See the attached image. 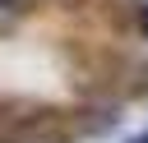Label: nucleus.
Wrapping results in <instances>:
<instances>
[{
  "instance_id": "nucleus-1",
  "label": "nucleus",
  "mask_w": 148,
  "mask_h": 143,
  "mask_svg": "<svg viewBox=\"0 0 148 143\" xmlns=\"http://www.w3.org/2000/svg\"><path fill=\"white\" fill-rule=\"evenodd\" d=\"M32 0H0V14H28Z\"/></svg>"
},
{
  "instance_id": "nucleus-3",
  "label": "nucleus",
  "mask_w": 148,
  "mask_h": 143,
  "mask_svg": "<svg viewBox=\"0 0 148 143\" xmlns=\"http://www.w3.org/2000/svg\"><path fill=\"white\" fill-rule=\"evenodd\" d=\"M125 143H148V129H143V134H134V138H125Z\"/></svg>"
},
{
  "instance_id": "nucleus-2",
  "label": "nucleus",
  "mask_w": 148,
  "mask_h": 143,
  "mask_svg": "<svg viewBox=\"0 0 148 143\" xmlns=\"http://www.w3.org/2000/svg\"><path fill=\"white\" fill-rule=\"evenodd\" d=\"M139 28H143V37H148V5H139Z\"/></svg>"
}]
</instances>
